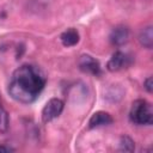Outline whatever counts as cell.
<instances>
[{
    "label": "cell",
    "instance_id": "obj_1",
    "mask_svg": "<svg viewBox=\"0 0 153 153\" xmlns=\"http://www.w3.org/2000/svg\"><path fill=\"white\" fill-rule=\"evenodd\" d=\"M45 85V78L38 67L23 65L17 68L8 85L10 96L23 104H30L36 100Z\"/></svg>",
    "mask_w": 153,
    "mask_h": 153
},
{
    "label": "cell",
    "instance_id": "obj_2",
    "mask_svg": "<svg viewBox=\"0 0 153 153\" xmlns=\"http://www.w3.org/2000/svg\"><path fill=\"white\" fill-rule=\"evenodd\" d=\"M130 121L135 124L140 126H149L153 123V109L152 105L145 99H137L133 102L130 112H129Z\"/></svg>",
    "mask_w": 153,
    "mask_h": 153
},
{
    "label": "cell",
    "instance_id": "obj_3",
    "mask_svg": "<svg viewBox=\"0 0 153 153\" xmlns=\"http://www.w3.org/2000/svg\"><path fill=\"white\" fill-rule=\"evenodd\" d=\"M63 110V102L60 98H51L47 102L42 110V121L43 123L51 122L61 115Z\"/></svg>",
    "mask_w": 153,
    "mask_h": 153
},
{
    "label": "cell",
    "instance_id": "obj_4",
    "mask_svg": "<svg viewBox=\"0 0 153 153\" xmlns=\"http://www.w3.org/2000/svg\"><path fill=\"white\" fill-rule=\"evenodd\" d=\"M79 67L82 72H86V73H90V74H93V75H99L100 74L99 62L90 55H81L80 56Z\"/></svg>",
    "mask_w": 153,
    "mask_h": 153
},
{
    "label": "cell",
    "instance_id": "obj_5",
    "mask_svg": "<svg viewBox=\"0 0 153 153\" xmlns=\"http://www.w3.org/2000/svg\"><path fill=\"white\" fill-rule=\"evenodd\" d=\"M129 65V57L127 54L122 53V51H116L115 54H112L111 59L108 61L106 68L110 72H117L124 67H127Z\"/></svg>",
    "mask_w": 153,
    "mask_h": 153
},
{
    "label": "cell",
    "instance_id": "obj_6",
    "mask_svg": "<svg viewBox=\"0 0 153 153\" xmlns=\"http://www.w3.org/2000/svg\"><path fill=\"white\" fill-rule=\"evenodd\" d=\"M112 117L110 114L105 112V111H97L94 112L90 121H88V127L90 128H97V127H102V126H108L110 123H112Z\"/></svg>",
    "mask_w": 153,
    "mask_h": 153
},
{
    "label": "cell",
    "instance_id": "obj_7",
    "mask_svg": "<svg viewBox=\"0 0 153 153\" xmlns=\"http://www.w3.org/2000/svg\"><path fill=\"white\" fill-rule=\"evenodd\" d=\"M129 38V30L126 26H116L110 35V41L115 45H122L127 43Z\"/></svg>",
    "mask_w": 153,
    "mask_h": 153
},
{
    "label": "cell",
    "instance_id": "obj_8",
    "mask_svg": "<svg viewBox=\"0 0 153 153\" xmlns=\"http://www.w3.org/2000/svg\"><path fill=\"white\" fill-rule=\"evenodd\" d=\"M60 38L65 47H73L79 42V32L75 29L71 27V29L66 30L65 32H62Z\"/></svg>",
    "mask_w": 153,
    "mask_h": 153
},
{
    "label": "cell",
    "instance_id": "obj_9",
    "mask_svg": "<svg viewBox=\"0 0 153 153\" xmlns=\"http://www.w3.org/2000/svg\"><path fill=\"white\" fill-rule=\"evenodd\" d=\"M139 41H140L141 45H143L145 48H148V49L152 48V45H153V29H152V26H147L140 31Z\"/></svg>",
    "mask_w": 153,
    "mask_h": 153
},
{
    "label": "cell",
    "instance_id": "obj_10",
    "mask_svg": "<svg viewBox=\"0 0 153 153\" xmlns=\"http://www.w3.org/2000/svg\"><path fill=\"white\" fill-rule=\"evenodd\" d=\"M135 148V145H134V141L127 136V135H123L121 136L120 139V149L121 151H124V152H133Z\"/></svg>",
    "mask_w": 153,
    "mask_h": 153
},
{
    "label": "cell",
    "instance_id": "obj_11",
    "mask_svg": "<svg viewBox=\"0 0 153 153\" xmlns=\"http://www.w3.org/2000/svg\"><path fill=\"white\" fill-rule=\"evenodd\" d=\"M8 129V114L0 105V134L6 133Z\"/></svg>",
    "mask_w": 153,
    "mask_h": 153
},
{
    "label": "cell",
    "instance_id": "obj_12",
    "mask_svg": "<svg viewBox=\"0 0 153 153\" xmlns=\"http://www.w3.org/2000/svg\"><path fill=\"white\" fill-rule=\"evenodd\" d=\"M143 87L147 90V92H152L153 91V79H152V76H148L145 81H143Z\"/></svg>",
    "mask_w": 153,
    "mask_h": 153
},
{
    "label": "cell",
    "instance_id": "obj_13",
    "mask_svg": "<svg viewBox=\"0 0 153 153\" xmlns=\"http://www.w3.org/2000/svg\"><path fill=\"white\" fill-rule=\"evenodd\" d=\"M14 149L11 148V147H7V146H0V152L1 153H7V152H13Z\"/></svg>",
    "mask_w": 153,
    "mask_h": 153
}]
</instances>
